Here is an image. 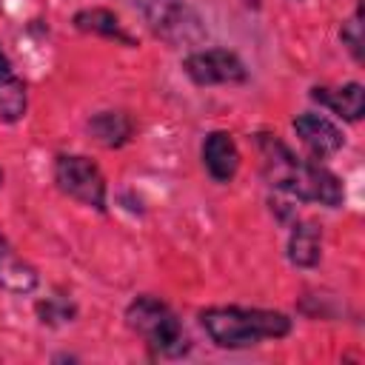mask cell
I'll return each instance as SVG.
<instances>
[{"instance_id":"obj_1","label":"cell","mask_w":365,"mask_h":365,"mask_svg":"<svg viewBox=\"0 0 365 365\" xmlns=\"http://www.w3.org/2000/svg\"><path fill=\"white\" fill-rule=\"evenodd\" d=\"M257 151H259V168L268 185L277 191H285L305 202H319L325 208H336L345 200L342 180L325 168L322 163L297 157L277 134H257Z\"/></svg>"},{"instance_id":"obj_2","label":"cell","mask_w":365,"mask_h":365,"mask_svg":"<svg viewBox=\"0 0 365 365\" xmlns=\"http://www.w3.org/2000/svg\"><path fill=\"white\" fill-rule=\"evenodd\" d=\"M200 325L217 348L240 351L259 345L262 339H282L291 334V317L268 308L217 305L200 311Z\"/></svg>"},{"instance_id":"obj_3","label":"cell","mask_w":365,"mask_h":365,"mask_svg":"<svg viewBox=\"0 0 365 365\" xmlns=\"http://www.w3.org/2000/svg\"><path fill=\"white\" fill-rule=\"evenodd\" d=\"M125 325L145 339V345L160 354V356H182L188 354L191 342L182 331V322L177 319V314L171 311L168 302H163L160 297L151 294H140L128 302L125 308Z\"/></svg>"},{"instance_id":"obj_4","label":"cell","mask_w":365,"mask_h":365,"mask_svg":"<svg viewBox=\"0 0 365 365\" xmlns=\"http://www.w3.org/2000/svg\"><path fill=\"white\" fill-rule=\"evenodd\" d=\"M54 182L57 188L97 211H106V177L100 165L83 154H57L54 160Z\"/></svg>"},{"instance_id":"obj_5","label":"cell","mask_w":365,"mask_h":365,"mask_svg":"<svg viewBox=\"0 0 365 365\" xmlns=\"http://www.w3.org/2000/svg\"><path fill=\"white\" fill-rule=\"evenodd\" d=\"M143 14L148 29L168 46H191L200 43L205 34L200 14L177 0H154L143 9Z\"/></svg>"},{"instance_id":"obj_6","label":"cell","mask_w":365,"mask_h":365,"mask_svg":"<svg viewBox=\"0 0 365 365\" xmlns=\"http://www.w3.org/2000/svg\"><path fill=\"white\" fill-rule=\"evenodd\" d=\"M182 71L197 86H220V83H242L248 77L245 63L228 48H202L182 60Z\"/></svg>"},{"instance_id":"obj_7","label":"cell","mask_w":365,"mask_h":365,"mask_svg":"<svg viewBox=\"0 0 365 365\" xmlns=\"http://www.w3.org/2000/svg\"><path fill=\"white\" fill-rule=\"evenodd\" d=\"M294 131H297L299 143H302L317 160H328V157H334V154L345 145V137H342L339 125L331 123V120L322 117V114H314V111H305V114L294 117Z\"/></svg>"},{"instance_id":"obj_8","label":"cell","mask_w":365,"mask_h":365,"mask_svg":"<svg viewBox=\"0 0 365 365\" xmlns=\"http://www.w3.org/2000/svg\"><path fill=\"white\" fill-rule=\"evenodd\" d=\"M202 165L217 182H231L240 171V148L228 131H211L202 140Z\"/></svg>"},{"instance_id":"obj_9","label":"cell","mask_w":365,"mask_h":365,"mask_svg":"<svg viewBox=\"0 0 365 365\" xmlns=\"http://www.w3.org/2000/svg\"><path fill=\"white\" fill-rule=\"evenodd\" d=\"M40 285V274L34 265H29L14 248L11 242L0 234V288L9 294H31Z\"/></svg>"},{"instance_id":"obj_10","label":"cell","mask_w":365,"mask_h":365,"mask_svg":"<svg viewBox=\"0 0 365 365\" xmlns=\"http://www.w3.org/2000/svg\"><path fill=\"white\" fill-rule=\"evenodd\" d=\"M311 100H317L319 106H328L334 114H339L348 123L362 120L365 114V88L359 83H345L339 88H311Z\"/></svg>"},{"instance_id":"obj_11","label":"cell","mask_w":365,"mask_h":365,"mask_svg":"<svg viewBox=\"0 0 365 365\" xmlns=\"http://www.w3.org/2000/svg\"><path fill=\"white\" fill-rule=\"evenodd\" d=\"M322 257V228L311 220L294 222L288 237V259L297 268H314Z\"/></svg>"},{"instance_id":"obj_12","label":"cell","mask_w":365,"mask_h":365,"mask_svg":"<svg viewBox=\"0 0 365 365\" xmlns=\"http://www.w3.org/2000/svg\"><path fill=\"white\" fill-rule=\"evenodd\" d=\"M74 29L77 31H86V34H97V37H106V40H114V43H123L128 48L137 46V40L123 29V23L117 20L114 11L108 9H83L74 14Z\"/></svg>"},{"instance_id":"obj_13","label":"cell","mask_w":365,"mask_h":365,"mask_svg":"<svg viewBox=\"0 0 365 365\" xmlns=\"http://www.w3.org/2000/svg\"><path fill=\"white\" fill-rule=\"evenodd\" d=\"M88 134L106 148H120L131 140L134 120L125 111H97L88 120Z\"/></svg>"},{"instance_id":"obj_14","label":"cell","mask_w":365,"mask_h":365,"mask_svg":"<svg viewBox=\"0 0 365 365\" xmlns=\"http://www.w3.org/2000/svg\"><path fill=\"white\" fill-rule=\"evenodd\" d=\"M26 83L20 77H11L9 83L0 86V120L3 123H17L26 114Z\"/></svg>"},{"instance_id":"obj_15","label":"cell","mask_w":365,"mask_h":365,"mask_svg":"<svg viewBox=\"0 0 365 365\" xmlns=\"http://www.w3.org/2000/svg\"><path fill=\"white\" fill-rule=\"evenodd\" d=\"M37 314H40V322L43 325H63V322H71L74 319L77 308L68 299L48 297L46 302H37Z\"/></svg>"},{"instance_id":"obj_16","label":"cell","mask_w":365,"mask_h":365,"mask_svg":"<svg viewBox=\"0 0 365 365\" xmlns=\"http://www.w3.org/2000/svg\"><path fill=\"white\" fill-rule=\"evenodd\" d=\"M339 37H342V46L351 51V57L356 63H362V57H365L362 54V6H356L354 14H351V20L342 23Z\"/></svg>"},{"instance_id":"obj_17","label":"cell","mask_w":365,"mask_h":365,"mask_svg":"<svg viewBox=\"0 0 365 365\" xmlns=\"http://www.w3.org/2000/svg\"><path fill=\"white\" fill-rule=\"evenodd\" d=\"M11 77H17V74H14V66H11L9 54H6V51H3V46H0V86H3V83H9Z\"/></svg>"},{"instance_id":"obj_18","label":"cell","mask_w":365,"mask_h":365,"mask_svg":"<svg viewBox=\"0 0 365 365\" xmlns=\"http://www.w3.org/2000/svg\"><path fill=\"white\" fill-rule=\"evenodd\" d=\"M0 185H3V168H0Z\"/></svg>"}]
</instances>
